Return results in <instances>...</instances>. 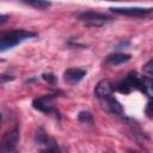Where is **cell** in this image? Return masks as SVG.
<instances>
[{
    "label": "cell",
    "instance_id": "cell-16",
    "mask_svg": "<svg viewBox=\"0 0 153 153\" xmlns=\"http://www.w3.org/2000/svg\"><path fill=\"white\" fill-rule=\"evenodd\" d=\"M145 112H146V115H147L148 117L153 118V99H151V100L147 103V106H146V109H145Z\"/></svg>",
    "mask_w": 153,
    "mask_h": 153
},
{
    "label": "cell",
    "instance_id": "cell-15",
    "mask_svg": "<svg viewBox=\"0 0 153 153\" xmlns=\"http://www.w3.org/2000/svg\"><path fill=\"white\" fill-rule=\"evenodd\" d=\"M142 68H143V72H145V73L153 75V59H151L149 61H147V62L143 65Z\"/></svg>",
    "mask_w": 153,
    "mask_h": 153
},
{
    "label": "cell",
    "instance_id": "cell-6",
    "mask_svg": "<svg viewBox=\"0 0 153 153\" xmlns=\"http://www.w3.org/2000/svg\"><path fill=\"white\" fill-rule=\"evenodd\" d=\"M50 99H51V94L49 96H44V97H39L33 99L32 102V106L33 109L43 112V114H54V115H59V111L50 104Z\"/></svg>",
    "mask_w": 153,
    "mask_h": 153
},
{
    "label": "cell",
    "instance_id": "cell-3",
    "mask_svg": "<svg viewBox=\"0 0 153 153\" xmlns=\"http://www.w3.org/2000/svg\"><path fill=\"white\" fill-rule=\"evenodd\" d=\"M141 75L136 72H130L124 80L117 84L116 88L121 93H130L133 90H141Z\"/></svg>",
    "mask_w": 153,
    "mask_h": 153
},
{
    "label": "cell",
    "instance_id": "cell-5",
    "mask_svg": "<svg viewBox=\"0 0 153 153\" xmlns=\"http://www.w3.org/2000/svg\"><path fill=\"white\" fill-rule=\"evenodd\" d=\"M110 10L116 14H123L130 17H142L153 11L152 7H110Z\"/></svg>",
    "mask_w": 153,
    "mask_h": 153
},
{
    "label": "cell",
    "instance_id": "cell-13",
    "mask_svg": "<svg viewBox=\"0 0 153 153\" xmlns=\"http://www.w3.org/2000/svg\"><path fill=\"white\" fill-rule=\"evenodd\" d=\"M78 120L81 123H86V124H92L93 123V116L90 111H80L78 115Z\"/></svg>",
    "mask_w": 153,
    "mask_h": 153
},
{
    "label": "cell",
    "instance_id": "cell-19",
    "mask_svg": "<svg viewBox=\"0 0 153 153\" xmlns=\"http://www.w3.org/2000/svg\"><path fill=\"white\" fill-rule=\"evenodd\" d=\"M6 18H7V16H1V17H0V23H1V24L5 23V22H6Z\"/></svg>",
    "mask_w": 153,
    "mask_h": 153
},
{
    "label": "cell",
    "instance_id": "cell-18",
    "mask_svg": "<svg viewBox=\"0 0 153 153\" xmlns=\"http://www.w3.org/2000/svg\"><path fill=\"white\" fill-rule=\"evenodd\" d=\"M14 79V76H12V75H1V82H5L6 80H13Z\"/></svg>",
    "mask_w": 153,
    "mask_h": 153
},
{
    "label": "cell",
    "instance_id": "cell-20",
    "mask_svg": "<svg viewBox=\"0 0 153 153\" xmlns=\"http://www.w3.org/2000/svg\"><path fill=\"white\" fill-rule=\"evenodd\" d=\"M128 153H141V152L135 151V149H128Z\"/></svg>",
    "mask_w": 153,
    "mask_h": 153
},
{
    "label": "cell",
    "instance_id": "cell-2",
    "mask_svg": "<svg viewBox=\"0 0 153 153\" xmlns=\"http://www.w3.org/2000/svg\"><path fill=\"white\" fill-rule=\"evenodd\" d=\"M79 19L84 23V25L88 27H98V26L104 25L109 20H111V17L105 16L99 12H94V11H86L79 16Z\"/></svg>",
    "mask_w": 153,
    "mask_h": 153
},
{
    "label": "cell",
    "instance_id": "cell-1",
    "mask_svg": "<svg viewBox=\"0 0 153 153\" xmlns=\"http://www.w3.org/2000/svg\"><path fill=\"white\" fill-rule=\"evenodd\" d=\"M36 33L32 31H27V30H10V31H2L0 33V49L1 51H5L6 49H10L17 44H19L20 42L35 37Z\"/></svg>",
    "mask_w": 153,
    "mask_h": 153
},
{
    "label": "cell",
    "instance_id": "cell-11",
    "mask_svg": "<svg viewBox=\"0 0 153 153\" xmlns=\"http://www.w3.org/2000/svg\"><path fill=\"white\" fill-rule=\"evenodd\" d=\"M141 91L146 93L151 99H153V80L146 76L141 78Z\"/></svg>",
    "mask_w": 153,
    "mask_h": 153
},
{
    "label": "cell",
    "instance_id": "cell-17",
    "mask_svg": "<svg viewBox=\"0 0 153 153\" xmlns=\"http://www.w3.org/2000/svg\"><path fill=\"white\" fill-rule=\"evenodd\" d=\"M42 78H43V80H45V81H48L49 84H54L55 81H56V76L54 75V74H50V73H44V74H42Z\"/></svg>",
    "mask_w": 153,
    "mask_h": 153
},
{
    "label": "cell",
    "instance_id": "cell-4",
    "mask_svg": "<svg viewBox=\"0 0 153 153\" xmlns=\"http://www.w3.org/2000/svg\"><path fill=\"white\" fill-rule=\"evenodd\" d=\"M18 141H19V130L18 128H13L4 135L1 140L0 152L1 153H16Z\"/></svg>",
    "mask_w": 153,
    "mask_h": 153
},
{
    "label": "cell",
    "instance_id": "cell-10",
    "mask_svg": "<svg viewBox=\"0 0 153 153\" xmlns=\"http://www.w3.org/2000/svg\"><path fill=\"white\" fill-rule=\"evenodd\" d=\"M131 59L130 54H123V53H115L106 57V62L111 66H118L121 63H124Z\"/></svg>",
    "mask_w": 153,
    "mask_h": 153
},
{
    "label": "cell",
    "instance_id": "cell-14",
    "mask_svg": "<svg viewBox=\"0 0 153 153\" xmlns=\"http://www.w3.org/2000/svg\"><path fill=\"white\" fill-rule=\"evenodd\" d=\"M41 153H61V152H60V148H59L57 143L54 142V143H51V145H49V146L43 147V148L41 149Z\"/></svg>",
    "mask_w": 153,
    "mask_h": 153
},
{
    "label": "cell",
    "instance_id": "cell-8",
    "mask_svg": "<svg viewBox=\"0 0 153 153\" xmlns=\"http://www.w3.org/2000/svg\"><path fill=\"white\" fill-rule=\"evenodd\" d=\"M112 91H114V86H112L111 81L109 79H103L97 84V86L94 88V94L97 98L104 99V98L111 96Z\"/></svg>",
    "mask_w": 153,
    "mask_h": 153
},
{
    "label": "cell",
    "instance_id": "cell-7",
    "mask_svg": "<svg viewBox=\"0 0 153 153\" xmlns=\"http://www.w3.org/2000/svg\"><path fill=\"white\" fill-rule=\"evenodd\" d=\"M85 75H86V71L82 68H68L63 73V80L69 85H74L78 84Z\"/></svg>",
    "mask_w": 153,
    "mask_h": 153
},
{
    "label": "cell",
    "instance_id": "cell-12",
    "mask_svg": "<svg viewBox=\"0 0 153 153\" xmlns=\"http://www.w3.org/2000/svg\"><path fill=\"white\" fill-rule=\"evenodd\" d=\"M26 5L29 6H32L35 8H38V10H45L48 8L51 4L49 1H42V0H31V1H25Z\"/></svg>",
    "mask_w": 153,
    "mask_h": 153
},
{
    "label": "cell",
    "instance_id": "cell-9",
    "mask_svg": "<svg viewBox=\"0 0 153 153\" xmlns=\"http://www.w3.org/2000/svg\"><path fill=\"white\" fill-rule=\"evenodd\" d=\"M104 103H105V108L109 112H111L112 115H117V116H121L123 115V108L121 105V103L114 98L112 96H109L106 98H104Z\"/></svg>",
    "mask_w": 153,
    "mask_h": 153
}]
</instances>
